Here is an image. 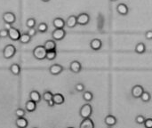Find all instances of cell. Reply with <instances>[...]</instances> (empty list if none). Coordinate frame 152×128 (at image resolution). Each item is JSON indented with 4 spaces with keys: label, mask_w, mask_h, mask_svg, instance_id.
<instances>
[{
    "label": "cell",
    "mask_w": 152,
    "mask_h": 128,
    "mask_svg": "<svg viewBox=\"0 0 152 128\" xmlns=\"http://www.w3.org/2000/svg\"><path fill=\"white\" fill-rule=\"evenodd\" d=\"M47 50L45 48L44 45H37L33 49V56L39 61L45 60L46 58Z\"/></svg>",
    "instance_id": "1"
},
{
    "label": "cell",
    "mask_w": 152,
    "mask_h": 128,
    "mask_svg": "<svg viewBox=\"0 0 152 128\" xmlns=\"http://www.w3.org/2000/svg\"><path fill=\"white\" fill-rule=\"evenodd\" d=\"M16 53V47L13 45H7L3 50V56L4 59H12Z\"/></svg>",
    "instance_id": "2"
},
{
    "label": "cell",
    "mask_w": 152,
    "mask_h": 128,
    "mask_svg": "<svg viewBox=\"0 0 152 128\" xmlns=\"http://www.w3.org/2000/svg\"><path fill=\"white\" fill-rule=\"evenodd\" d=\"M93 112V108L89 103L84 104L80 110H79V115L82 118H90Z\"/></svg>",
    "instance_id": "3"
},
{
    "label": "cell",
    "mask_w": 152,
    "mask_h": 128,
    "mask_svg": "<svg viewBox=\"0 0 152 128\" xmlns=\"http://www.w3.org/2000/svg\"><path fill=\"white\" fill-rule=\"evenodd\" d=\"M66 36V31L63 29H55L52 32V37L55 41H61Z\"/></svg>",
    "instance_id": "4"
},
{
    "label": "cell",
    "mask_w": 152,
    "mask_h": 128,
    "mask_svg": "<svg viewBox=\"0 0 152 128\" xmlns=\"http://www.w3.org/2000/svg\"><path fill=\"white\" fill-rule=\"evenodd\" d=\"M77 24L84 26V25H86L89 23L90 16H89V14H87L86 12H82L77 16Z\"/></svg>",
    "instance_id": "5"
},
{
    "label": "cell",
    "mask_w": 152,
    "mask_h": 128,
    "mask_svg": "<svg viewBox=\"0 0 152 128\" xmlns=\"http://www.w3.org/2000/svg\"><path fill=\"white\" fill-rule=\"evenodd\" d=\"M20 37V31L17 29L12 27L8 30V37L11 40H12V41H19Z\"/></svg>",
    "instance_id": "6"
},
{
    "label": "cell",
    "mask_w": 152,
    "mask_h": 128,
    "mask_svg": "<svg viewBox=\"0 0 152 128\" xmlns=\"http://www.w3.org/2000/svg\"><path fill=\"white\" fill-rule=\"evenodd\" d=\"M3 20L7 23H14L16 20V16L13 12H6L3 14Z\"/></svg>",
    "instance_id": "7"
},
{
    "label": "cell",
    "mask_w": 152,
    "mask_h": 128,
    "mask_svg": "<svg viewBox=\"0 0 152 128\" xmlns=\"http://www.w3.org/2000/svg\"><path fill=\"white\" fill-rule=\"evenodd\" d=\"M143 92H144L143 87L142 86H140V85H136V86H134L132 88V93L131 94H132V95H133L134 98L138 99V98L141 97V95L142 94Z\"/></svg>",
    "instance_id": "8"
},
{
    "label": "cell",
    "mask_w": 152,
    "mask_h": 128,
    "mask_svg": "<svg viewBox=\"0 0 152 128\" xmlns=\"http://www.w3.org/2000/svg\"><path fill=\"white\" fill-rule=\"evenodd\" d=\"M62 71H63V67L60 64H53L49 68V72L53 76H57L61 74Z\"/></svg>",
    "instance_id": "9"
},
{
    "label": "cell",
    "mask_w": 152,
    "mask_h": 128,
    "mask_svg": "<svg viewBox=\"0 0 152 128\" xmlns=\"http://www.w3.org/2000/svg\"><path fill=\"white\" fill-rule=\"evenodd\" d=\"M69 69L73 73H79L82 69V65L78 61H73L69 65Z\"/></svg>",
    "instance_id": "10"
},
{
    "label": "cell",
    "mask_w": 152,
    "mask_h": 128,
    "mask_svg": "<svg viewBox=\"0 0 152 128\" xmlns=\"http://www.w3.org/2000/svg\"><path fill=\"white\" fill-rule=\"evenodd\" d=\"M102 42L99 38H94L90 42V47L94 51H98L102 48Z\"/></svg>",
    "instance_id": "11"
},
{
    "label": "cell",
    "mask_w": 152,
    "mask_h": 128,
    "mask_svg": "<svg viewBox=\"0 0 152 128\" xmlns=\"http://www.w3.org/2000/svg\"><path fill=\"white\" fill-rule=\"evenodd\" d=\"M53 25L55 29H63L66 26V21L62 18H55L53 20Z\"/></svg>",
    "instance_id": "12"
},
{
    "label": "cell",
    "mask_w": 152,
    "mask_h": 128,
    "mask_svg": "<svg viewBox=\"0 0 152 128\" xmlns=\"http://www.w3.org/2000/svg\"><path fill=\"white\" fill-rule=\"evenodd\" d=\"M117 12L120 14V15H126L129 12V8L126 4H118L117 6Z\"/></svg>",
    "instance_id": "13"
},
{
    "label": "cell",
    "mask_w": 152,
    "mask_h": 128,
    "mask_svg": "<svg viewBox=\"0 0 152 128\" xmlns=\"http://www.w3.org/2000/svg\"><path fill=\"white\" fill-rule=\"evenodd\" d=\"M77 24V16L75 15H70L66 20V26L69 29L75 28Z\"/></svg>",
    "instance_id": "14"
},
{
    "label": "cell",
    "mask_w": 152,
    "mask_h": 128,
    "mask_svg": "<svg viewBox=\"0 0 152 128\" xmlns=\"http://www.w3.org/2000/svg\"><path fill=\"white\" fill-rule=\"evenodd\" d=\"M94 121L90 118H83V121L80 124V128H94Z\"/></svg>",
    "instance_id": "15"
},
{
    "label": "cell",
    "mask_w": 152,
    "mask_h": 128,
    "mask_svg": "<svg viewBox=\"0 0 152 128\" xmlns=\"http://www.w3.org/2000/svg\"><path fill=\"white\" fill-rule=\"evenodd\" d=\"M25 107H26V110H27L28 112H34V111L37 110V102L29 99V100L26 102Z\"/></svg>",
    "instance_id": "16"
},
{
    "label": "cell",
    "mask_w": 152,
    "mask_h": 128,
    "mask_svg": "<svg viewBox=\"0 0 152 128\" xmlns=\"http://www.w3.org/2000/svg\"><path fill=\"white\" fill-rule=\"evenodd\" d=\"M15 125L16 127L19 128H25L28 126V120L24 118V117H21V118H18L15 121Z\"/></svg>",
    "instance_id": "17"
},
{
    "label": "cell",
    "mask_w": 152,
    "mask_h": 128,
    "mask_svg": "<svg viewBox=\"0 0 152 128\" xmlns=\"http://www.w3.org/2000/svg\"><path fill=\"white\" fill-rule=\"evenodd\" d=\"M29 99L34 101V102H36L37 103H38L41 101V94L37 90H32L29 93Z\"/></svg>",
    "instance_id": "18"
},
{
    "label": "cell",
    "mask_w": 152,
    "mask_h": 128,
    "mask_svg": "<svg viewBox=\"0 0 152 128\" xmlns=\"http://www.w3.org/2000/svg\"><path fill=\"white\" fill-rule=\"evenodd\" d=\"M44 46L47 51H50V50H55L57 45H56V42L54 39H53V40L49 39V40L45 41V43L44 44Z\"/></svg>",
    "instance_id": "19"
},
{
    "label": "cell",
    "mask_w": 152,
    "mask_h": 128,
    "mask_svg": "<svg viewBox=\"0 0 152 128\" xmlns=\"http://www.w3.org/2000/svg\"><path fill=\"white\" fill-rule=\"evenodd\" d=\"M104 122L108 127H114L117 124V118L113 115H108L105 118Z\"/></svg>",
    "instance_id": "20"
},
{
    "label": "cell",
    "mask_w": 152,
    "mask_h": 128,
    "mask_svg": "<svg viewBox=\"0 0 152 128\" xmlns=\"http://www.w3.org/2000/svg\"><path fill=\"white\" fill-rule=\"evenodd\" d=\"M53 102H54V103L56 105H61L65 102L64 96L62 94H53Z\"/></svg>",
    "instance_id": "21"
},
{
    "label": "cell",
    "mask_w": 152,
    "mask_h": 128,
    "mask_svg": "<svg viewBox=\"0 0 152 128\" xmlns=\"http://www.w3.org/2000/svg\"><path fill=\"white\" fill-rule=\"evenodd\" d=\"M9 69H10L11 73H12V75H14V76H19L20 73V65L17 64V63L12 64Z\"/></svg>",
    "instance_id": "22"
},
{
    "label": "cell",
    "mask_w": 152,
    "mask_h": 128,
    "mask_svg": "<svg viewBox=\"0 0 152 128\" xmlns=\"http://www.w3.org/2000/svg\"><path fill=\"white\" fill-rule=\"evenodd\" d=\"M134 50H135V53H139V54L144 53L145 51H146V45H145L144 43L140 42V43H138V44L136 45Z\"/></svg>",
    "instance_id": "23"
},
{
    "label": "cell",
    "mask_w": 152,
    "mask_h": 128,
    "mask_svg": "<svg viewBox=\"0 0 152 128\" xmlns=\"http://www.w3.org/2000/svg\"><path fill=\"white\" fill-rule=\"evenodd\" d=\"M31 40V37L28 34V33H23V34H20V39L19 41L21 43V44H28Z\"/></svg>",
    "instance_id": "24"
},
{
    "label": "cell",
    "mask_w": 152,
    "mask_h": 128,
    "mask_svg": "<svg viewBox=\"0 0 152 128\" xmlns=\"http://www.w3.org/2000/svg\"><path fill=\"white\" fill-rule=\"evenodd\" d=\"M57 56V52L56 50H50V51H47L46 53V58L48 61H53Z\"/></svg>",
    "instance_id": "25"
},
{
    "label": "cell",
    "mask_w": 152,
    "mask_h": 128,
    "mask_svg": "<svg viewBox=\"0 0 152 128\" xmlns=\"http://www.w3.org/2000/svg\"><path fill=\"white\" fill-rule=\"evenodd\" d=\"M37 29V32L39 33H45L48 30V26L45 22H41L40 24H38Z\"/></svg>",
    "instance_id": "26"
},
{
    "label": "cell",
    "mask_w": 152,
    "mask_h": 128,
    "mask_svg": "<svg viewBox=\"0 0 152 128\" xmlns=\"http://www.w3.org/2000/svg\"><path fill=\"white\" fill-rule=\"evenodd\" d=\"M83 99H84L86 102H87L93 101V99H94V94H93V93L90 92V91L85 92V93L83 94Z\"/></svg>",
    "instance_id": "27"
},
{
    "label": "cell",
    "mask_w": 152,
    "mask_h": 128,
    "mask_svg": "<svg viewBox=\"0 0 152 128\" xmlns=\"http://www.w3.org/2000/svg\"><path fill=\"white\" fill-rule=\"evenodd\" d=\"M140 99L142 100V102H149L150 101H151V94L149 93V92H143L142 93V94L141 95V97H140Z\"/></svg>",
    "instance_id": "28"
},
{
    "label": "cell",
    "mask_w": 152,
    "mask_h": 128,
    "mask_svg": "<svg viewBox=\"0 0 152 128\" xmlns=\"http://www.w3.org/2000/svg\"><path fill=\"white\" fill-rule=\"evenodd\" d=\"M53 94L52 92H50V91H45V92L43 94L42 98H43L44 101H45V102H47L48 101H50V100L53 99Z\"/></svg>",
    "instance_id": "29"
},
{
    "label": "cell",
    "mask_w": 152,
    "mask_h": 128,
    "mask_svg": "<svg viewBox=\"0 0 152 128\" xmlns=\"http://www.w3.org/2000/svg\"><path fill=\"white\" fill-rule=\"evenodd\" d=\"M36 24H37V21H36V19H34V18H29V19H28L27 21H26V26H27L28 29L35 28V27H36Z\"/></svg>",
    "instance_id": "30"
},
{
    "label": "cell",
    "mask_w": 152,
    "mask_h": 128,
    "mask_svg": "<svg viewBox=\"0 0 152 128\" xmlns=\"http://www.w3.org/2000/svg\"><path fill=\"white\" fill-rule=\"evenodd\" d=\"M15 115L17 118H21V117H25V110L21 108H19L15 110Z\"/></svg>",
    "instance_id": "31"
},
{
    "label": "cell",
    "mask_w": 152,
    "mask_h": 128,
    "mask_svg": "<svg viewBox=\"0 0 152 128\" xmlns=\"http://www.w3.org/2000/svg\"><path fill=\"white\" fill-rule=\"evenodd\" d=\"M145 118H144V116H142V115H138L136 118H135V122L137 123V124H139V125H142V124H144V122H145Z\"/></svg>",
    "instance_id": "32"
},
{
    "label": "cell",
    "mask_w": 152,
    "mask_h": 128,
    "mask_svg": "<svg viewBox=\"0 0 152 128\" xmlns=\"http://www.w3.org/2000/svg\"><path fill=\"white\" fill-rule=\"evenodd\" d=\"M75 89H76V91H77V92H79V93H82V92H84V90H85V86H84L82 83H78V84L76 85Z\"/></svg>",
    "instance_id": "33"
},
{
    "label": "cell",
    "mask_w": 152,
    "mask_h": 128,
    "mask_svg": "<svg viewBox=\"0 0 152 128\" xmlns=\"http://www.w3.org/2000/svg\"><path fill=\"white\" fill-rule=\"evenodd\" d=\"M31 37H35L36 35H37V29H36L35 28H31V29H28V32H27Z\"/></svg>",
    "instance_id": "34"
},
{
    "label": "cell",
    "mask_w": 152,
    "mask_h": 128,
    "mask_svg": "<svg viewBox=\"0 0 152 128\" xmlns=\"http://www.w3.org/2000/svg\"><path fill=\"white\" fill-rule=\"evenodd\" d=\"M143 125L145 126V127L152 128V118H146Z\"/></svg>",
    "instance_id": "35"
},
{
    "label": "cell",
    "mask_w": 152,
    "mask_h": 128,
    "mask_svg": "<svg viewBox=\"0 0 152 128\" xmlns=\"http://www.w3.org/2000/svg\"><path fill=\"white\" fill-rule=\"evenodd\" d=\"M8 37V30L4 29L0 30V37Z\"/></svg>",
    "instance_id": "36"
},
{
    "label": "cell",
    "mask_w": 152,
    "mask_h": 128,
    "mask_svg": "<svg viewBox=\"0 0 152 128\" xmlns=\"http://www.w3.org/2000/svg\"><path fill=\"white\" fill-rule=\"evenodd\" d=\"M145 37H146L148 40H151L152 39V30H148V31L145 33Z\"/></svg>",
    "instance_id": "37"
},
{
    "label": "cell",
    "mask_w": 152,
    "mask_h": 128,
    "mask_svg": "<svg viewBox=\"0 0 152 128\" xmlns=\"http://www.w3.org/2000/svg\"><path fill=\"white\" fill-rule=\"evenodd\" d=\"M12 28V24L11 23H7V22H4V29L9 30L10 29Z\"/></svg>",
    "instance_id": "38"
},
{
    "label": "cell",
    "mask_w": 152,
    "mask_h": 128,
    "mask_svg": "<svg viewBox=\"0 0 152 128\" xmlns=\"http://www.w3.org/2000/svg\"><path fill=\"white\" fill-rule=\"evenodd\" d=\"M47 104H48V107H50V108H53V107L55 105V103H54V102H53V99L50 100V101H48V102H47Z\"/></svg>",
    "instance_id": "39"
},
{
    "label": "cell",
    "mask_w": 152,
    "mask_h": 128,
    "mask_svg": "<svg viewBox=\"0 0 152 128\" xmlns=\"http://www.w3.org/2000/svg\"><path fill=\"white\" fill-rule=\"evenodd\" d=\"M43 2H45V3H47V2H49L50 0H42Z\"/></svg>",
    "instance_id": "40"
},
{
    "label": "cell",
    "mask_w": 152,
    "mask_h": 128,
    "mask_svg": "<svg viewBox=\"0 0 152 128\" xmlns=\"http://www.w3.org/2000/svg\"><path fill=\"white\" fill-rule=\"evenodd\" d=\"M110 1H112V2H114V1H117V0H110Z\"/></svg>",
    "instance_id": "41"
}]
</instances>
